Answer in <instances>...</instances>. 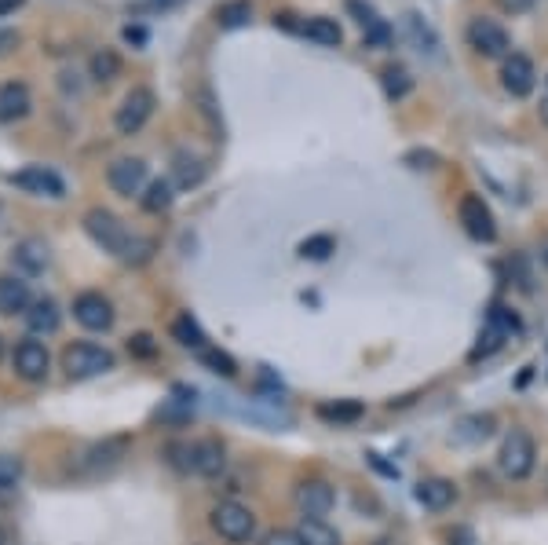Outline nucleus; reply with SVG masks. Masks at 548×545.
<instances>
[{"label": "nucleus", "mask_w": 548, "mask_h": 545, "mask_svg": "<svg viewBox=\"0 0 548 545\" xmlns=\"http://www.w3.org/2000/svg\"><path fill=\"white\" fill-rule=\"evenodd\" d=\"M413 498H417L428 513H443V509H450V505L457 502V487L450 480H443V476H428V480H421L413 487Z\"/></svg>", "instance_id": "15"}, {"label": "nucleus", "mask_w": 548, "mask_h": 545, "mask_svg": "<svg viewBox=\"0 0 548 545\" xmlns=\"http://www.w3.org/2000/svg\"><path fill=\"white\" fill-rule=\"evenodd\" d=\"M497 8L508 11V15H523V11L534 8V0H497Z\"/></svg>", "instance_id": "39"}, {"label": "nucleus", "mask_w": 548, "mask_h": 545, "mask_svg": "<svg viewBox=\"0 0 548 545\" xmlns=\"http://www.w3.org/2000/svg\"><path fill=\"white\" fill-rule=\"evenodd\" d=\"M15 44H19V33H15V30H0V55H8Z\"/></svg>", "instance_id": "41"}, {"label": "nucleus", "mask_w": 548, "mask_h": 545, "mask_svg": "<svg viewBox=\"0 0 548 545\" xmlns=\"http://www.w3.org/2000/svg\"><path fill=\"white\" fill-rule=\"evenodd\" d=\"M209 524L223 542H231V545L253 542V535H256V516H253V509H245L242 502H220L209 513Z\"/></svg>", "instance_id": "4"}, {"label": "nucleus", "mask_w": 548, "mask_h": 545, "mask_svg": "<svg viewBox=\"0 0 548 545\" xmlns=\"http://www.w3.org/2000/svg\"><path fill=\"white\" fill-rule=\"evenodd\" d=\"M508 271H512V282H516V289H523V293H534V271H530V260L523 257V253H516V257L508 260Z\"/></svg>", "instance_id": "35"}, {"label": "nucleus", "mask_w": 548, "mask_h": 545, "mask_svg": "<svg viewBox=\"0 0 548 545\" xmlns=\"http://www.w3.org/2000/svg\"><path fill=\"white\" fill-rule=\"evenodd\" d=\"M172 180H176V187H198V183L205 180V161H201L198 154L180 150V154L172 158Z\"/></svg>", "instance_id": "23"}, {"label": "nucleus", "mask_w": 548, "mask_h": 545, "mask_svg": "<svg viewBox=\"0 0 548 545\" xmlns=\"http://www.w3.org/2000/svg\"><path fill=\"white\" fill-rule=\"evenodd\" d=\"M545 81H548V77H545Z\"/></svg>", "instance_id": "47"}, {"label": "nucleus", "mask_w": 548, "mask_h": 545, "mask_svg": "<svg viewBox=\"0 0 548 545\" xmlns=\"http://www.w3.org/2000/svg\"><path fill=\"white\" fill-rule=\"evenodd\" d=\"M172 337L183 344V348H190V352H205L209 348V337L201 333V326L190 315H180V319H172Z\"/></svg>", "instance_id": "26"}, {"label": "nucleus", "mask_w": 548, "mask_h": 545, "mask_svg": "<svg viewBox=\"0 0 548 545\" xmlns=\"http://www.w3.org/2000/svg\"><path fill=\"white\" fill-rule=\"evenodd\" d=\"M85 231L92 235L95 246H103L106 253L121 257L125 264H143V260L154 253V242H150V238H136L121 224V216H114L110 209H88Z\"/></svg>", "instance_id": "1"}, {"label": "nucleus", "mask_w": 548, "mask_h": 545, "mask_svg": "<svg viewBox=\"0 0 548 545\" xmlns=\"http://www.w3.org/2000/svg\"><path fill=\"white\" fill-rule=\"evenodd\" d=\"M158 4H180V0H158Z\"/></svg>", "instance_id": "46"}, {"label": "nucleus", "mask_w": 548, "mask_h": 545, "mask_svg": "<svg viewBox=\"0 0 548 545\" xmlns=\"http://www.w3.org/2000/svg\"><path fill=\"white\" fill-rule=\"evenodd\" d=\"M22 476V465L19 458H11V454H0V491H11Z\"/></svg>", "instance_id": "36"}, {"label": "nucleus", "mask_w": 548, "mask_h": 545, "mask_svg": "<svg viewBox=\"0 0 548 545\" xmlns=\"http://www.w3.org/2000/svg\"><path fill=\"white\" fill-rule=\"evenodd\" d=\"M402 26H406V37L413 41V48H417V52L439 55V37H435V30L421 19V15H417V11L402 15Z\"/></svg>", "instance_id": "22"}, {"label": "nucleus", "mask_w": 548, "mask_h": 545, "mask_svg": "<svg viewBox=\"0 0 548 545\" xmlns=\"http://www.w3.org/2000/svg\"><path fill=\"white\" fill-rule=\"evenodd\" d=\"M296 509L304 516H315V520H326L337 505V491L329 487L326 480H300L296 483Z\"/></svg>", "instance_id": "9"}, {"label": "nucleus", "mask_w": 548, "mask_h": 545, "mask_svg": "<svg viewBox=\"0 0 548 545\" xmlns=\"http://www.w3.org/2000/svg\"><path fill=\"white\" fill-rule=\"evenodd\" d=\"M26 114H30V88L22 85V81L0 85V125L22 121Z\"/></svg>", "instance_id": "17"}, {"label": "nucleus", "mask_w": 548, "mask_h": 545, "mask_svg": "<svg viewBox=\"0 0 548 545\" xmlns=\"http://www.w3.org/2000/svg\"><path fill=\"white\" fill-rule=\"evenodd\" d=\"M501 85H505L508 96L527 99L534 92V85H538V70H534V63H530L527 55L512 52L505 59V66H501Z\"/></svg>", "instance_id": "11"}, {"label": "nucleus", "mask_w": 548, "mask_h": 545, "mask_svg": "<svg viewBox=\"0 0 548 545\" xmlns=\"http://www.w3.org/2000/svg\"><path fill=\"white\" fill-rule=\"evenodd\" d=\"M227 465V450L220 439H198L194 443V472L198 476H220Z\"/></svg>", "instance_id": "18"}, {"label": "nucleus", "mask_w": 548, "mask_h": 545, "mask_svg": "<svg viewBox=\"0 0 548 545\" xmlns=\"http://www.w3.org/2000/svg\"><path fill=\"white\" fill-rule=\"evenodd\" d=\"M300 37L315 41L318 48H340V41H344L337 19H326V15H315V19L300 22Z\"/></svg>", "instance_id": "21"}, {"label": "nucleus", "mask_w": 548, "mask_h": 545, "mask_svg": "<svg viewBox=\"0 0 548 545\" xmlns=\"http://www.w3.org/2000/svg\"><path fill=\"white\" fill-rule=\"evenodd\" d=\"M406 165H413V169H435V165H439V154H435V150H410V154H406Z\"/></svg>", "instance_id": "37"}, {"label": "nucleus", "mask_w": 548, "mask_h": 545, "mask_svg": "<svg viewBox=\"0 0 548 545\" xmlns=\"http://www.w3.org/2000/svg\"><path fill=\"white\" fill-rule=\"evenodd\" d=\"M19 4H22V0H0V15H4V11H15Z\"/></svg>", "instance_id": "42"}, {"label": "nucleus", "mask_w": 548, "mask_h": 545, "mask_svg": "<svg viewBox=\"0 0 548 545\" xmlns=\"http://www.w3.org/2000/svg\"><path fill=\"white\" fill-rule=\"evenodd\" d=\"M457 216H461L464 235L475 238V242H486V246H490L497 238V220L479 194H464L461 205H457Z\"/></svg>", "instance_id": "7"}, {"label": "nucleus", "mask_w": 548, "mask_h": 545, "mask_svg": "<svg viewBox=\"0 0 548 545\" xmlns=\"http://www.w3.org/2000/svg\"><path fill=\"white\" fill-rule=\"evenodd\" d=\"M154 107H158V99H154V92H150V88H143V85L132 88V92L121 99V107H117L114 129L121 132V136H136V132L150 121Z\"/></svg>", "instance_id": "5"}, {"label": "nucleus", "mask_w": 548, "mask_h": 545, "mask_svg": "<svg viewBox=\"0 0 548 545\" xmlns=\"http://www.w3.org/2000/svg\"><path fill=\"white\" fill-rule=\"evenodd\" d=\"M88 70H92L95 81H114V77L121 74V55H117L114 48H103V52L92 55Z\"/></svg>", "instance_id": "31"}, {"label": "nucleus", "mask_w": 548, "mask_h": 545, "mask_svg": "<svg viewBox=\"0 0 548 545\" xmlns=\"http://www.w3.org/2000/svg\"><path fill=\"white\" fill-rule=\"evenodd\" d=\"M106 183L114 187L121 198H132L147 187V165L139 158H117L110 169H106Z\"/></svg>", "instance_id": "12"}, {"label": "nucleus", "mask_w": 548, "mask_h": 545, "mask_svg": "<svg viewBox=\"0 0 548 545\" xmlns=\"http://www.w3.org/2000/svg\"><path fill=\"white\" fill-rule=\"evenodd\" d=\"M260 545H300V538H296V531H267Z\"/></svg>", "instance_id": "38"}, {"label": "nucleus", "mask_w": 548, "mask_h": 545, "mask_svg": "<svg viewBox=\"0 0 548 545\" xmlns=\"http://www.w3.org/2000/svg\"><path fill=\"white\" fill-rule=\"evenodd\" d=\"M26 326L33 333H55L59 330V304L52 297L44 300H33L30 311H26Z\"/></svg>", "instance_id": "24"}, {"label": "nucleus", "mask_w": 548, "mask_h": 545, "mask_svg": "<svg viewBox=\"0 0 548 545\" xmlns=\"http://www.w3.org/2000/svg\"><path fill=\"white\" fill-rule=\"evenodd\" d=\"M348 11L355 15V22L362 26V37H366V44H377V48H384V44L391 41V26L380 19L373 4H366V0H348Z\"/></svg>", "instance_id": "16"}, {"label": "nucleus", "mask_w": 548, "mask_h": 545, "mask_svg": "<svg viewBox=\"0 0 548 545\" xmlns=\"http://www.w3.org/2000/svg\"><path fill=\"white\" fill-rule=\"evenodd\" d=\"M201 363L209 366L212 374H223V377H234L238 374V366H234V359L227 352H220V348H205V352H201Z\"/></svg>", "instance_id": "34"}, {"label": "nucleus", "mask_w": 548, "mask_h": 545, "mask_svg": "<svg viewBox=\"0 0 548 545\" xmlns=\"http://www.w3.org/2000/svg\"><path fill=\"white\" fill-rule=\"evenodd\" d=\"M494 414H475V417H464L461 428H468V432H461V439H468V443H475V439H486L494 436Z\"/></svg>", "instance_id": "33"}, {"label": "nucleus", "mask_w": 548, "mask_h": 545, "mask_svg": "<svg viewBox=\"0 0 548 545\" xmlns=\"http://www.w3.org/2000/svg\"><path fill=\"white\" fill-rule=\"evenodd\" d=\"M15 260L26 271H44L48 268V246H44L41 238H22L19 246H15Z\"/></svg>", "instance_id": "28"}, {"label": "nucleus", "mask_w": 548, "mask_h": 545, "mask_svg": "<svg viewBox=\"0 0 548 545\" xmlns=\"http://www.w3.org/2000/svg\"><path fill=\"white\" fill-rule=\"evenodd\" d=\"M519 330V322H516V315H508L505 308H494L490 311V322H486V330L479 333V344L472 348V363H479V359H490L494 352H501L505 348V341L512 337V333Z\"/></svg>", "instance_id": "8"}, {"label": "nucleus", "mask_w": 548, "mask_h": 545, "mask_svg": "<svg viewBox=\"0 0 548 545\" xmlns=\"http://www.w3.org/2000/svg\"><path fill=\"white\" fill-rule=\"evenodd\" d=\"M380 85H384V96L388 99H402V96H410V88H413V77L406 66L399 63H391L380 70Z\"/></svg>", "instance_id": "27"}, {"label": "nucleus", "mask_w": 548, "mask_h": 545, "mask_svg": "<svg viewBox=\"0 0 548 545\" xmlns=\"http://www.w3.org/2000/svg\"><path fill=\"white\" fill-rule=\"evenodd\" d=\"M11 363H15V374H19L22 381H44L52 359H48V348H44L41 341H22V344H15Z\"/></svg>", "instance_id": "13"}, {"label": "nucleus", "mask_w": 548, "mask_h": 545, "mask_svg": "<svg viewBox=\"0 0 548 545\" xmlns=\"http://www.w3.org/2000/svg\"><path fill=\"white\" fill-rule=\"evenodd\" d=\"M373 545H402V542H395V538H380V542H373Z\"/></svg>", "instance_id": "45"}, {"label": "nucleus", "mask_w": 548, "mask_h": 545, "mask_svg": "<svg viewBox=\"0 0 548 545\" xmlns=\"http://www.w3.org/2000/svg\"><path fill=\"white\" fill-rule=\"evenodd\" d=\"M326 425H355L366 417V407H362L359 399H329V403H318L315 410Z\"/></svg>", "instance_id": "19"}, {"label": "nucleus", "mask_w": 548, "mask_h": 545, "mask_svg": "<svg viewBox=\"0 0 548 545\" xmlns=\"http://www.w3.org/2000/svg\"><path fill=\"white\" fill-rule=\"evenodd\" d=\"M304 260H329L333 253H337V238L333 235H311L300 242V249H296Z\"/></svg>", "instance_id": "32"}, {"label": "nucleus", "mask_w": 548, "mask_h": 545, "mask_svg": "<svg viewBox=\"0 0 548 545\" xmlns=\"http://www.w3.org/2000/svg\"><path fill=\"white\" fill-rule=\"evenodd\" d=\"M296 538L300 545H340V535L326 520H315V516H304L300 524H296Z\"/></svg>", "instance_id": "25"}, {"label": "nucleus", "mask_w": 548, "mask_h": 545, "mask_svg": "<svg viewBox=\"0 0 548 545\" xmlns=\"http://www.w3.org/2000/svg\"><path fill=\"white\" fill-rule=\"evenodd\" d=\"M172 191H176V187H172L169 180H154V183H147V194H143L139 202H143L147 213H165L172 205V198H176Z\"/></svg>", "instance_id": "30"}, {"label": "nucleus", "mask_w": 548, "mask_h": 545, "mask_svg": "<svg viewBox=\"0 0 548 545\" xmlns=\"http://www.w3.org/2000/svg\"><path fill=\"white\" fill-rule=\"evenodd\" d=\"M541 264H545V268H548V235L541 238Z\"/></svg>", "instance_id": "43"}, {"label": "nucleus", "mask_w": 548, "mask_h": 545, "mask_svg": "<svg viewBox=\"0 0 548 545\" xmlns=\"http://www.w3.org/2000/svg\"><path fill=\"white\" fill-rule=\"evenodd\" d=\"M468 44H472V52L483 55V59H508V52H512V37H508L505 26L494 19L468 22Z\"/></svg>", "instance_id": "6"}, {"label": "nucleus", "mask_w": 548, "mask_h": 545, "mask_svg": "<svg viewBox=\"0 0 548 545\" xmlns=\"http://www.w3.org/2000/svg\"><path fill=\"white\" fill-rule=\"evenodd\" d=\"M74 319L85 326V330H92V333H103V330H110L114 326V304L103 297V293H81V297L74 300Z\"/></svg>", "instance_id": "10"}, {"label": "nucleus", "mask_w": 548, "mask_h": 545, "mask_svg": "<svg viewBox=\"0 0 548 545\" xmlns=\"http://www.w3.org/2000/svg\"><path fill=\"white\" fill-rule=\"evenodd\" d=\"M128 352H136V355H154V344H150L147 333H139V337H132V341H128Z\"/></svg>", "instance_id": "40"}, {"label": "nucleus", "mask_w": 548, "mask_h": 545, "mask_svg": "<svg viewBox=\"0 0 548 545\" xmlns=\"http://www.w3.org/2000/svg\"><path fill=\"white\" fill-rule=\"evenodd\" d=\"M541 121H545V125H548V99H545V103H541Z\"/></svg>", "instance_id": "44"}, {"label": "nucleus", "mask_w": 548, "mask_h": 545, "mask_svg": "<svg viewBox=\"0 0 548 545\" xmlns=\"http://www.w3.org/2000/svg\"><path fill=\"white\" fill-rule=\"evenodd\" d=\"M11 183L26 194H44V198H63V180L55 176L52 169H44V165H30V169H22L11 176Z\"/></svg>", "instance_id": "14"}, {"label": "nucleus", "mask_w": 548, "mask_h": 545, "mask_svg": "<svg viewBox=\"0 0 548 545\" xmlns=\"http://www.w3.org/2000/svg\"><path fill=\"white\" fill-rule=\"evenodd\" d=\"M538 465V443L530 436L527 428H512L497 450V469L505 472L508 480H527L530 472Z\"/></svg>", "instance_id": "2"}, {"label": "nucleus", "mask_w": 548, "mask_h": 545, "mask_svg": "<svg viewBox=\"0 0 548 545\" xmlns=\"http://www.w3.org/2000/svg\"><path fill=\"white\" fill-rule=\"evenodd\" d=\"M253 19V4L249 0H227L216 8V22H220L223 30H238V26H249Z\"/></svg>", "instance_id": "29"}, {"label": "nucleus", "mask_w": 548, "mask_h": 545, "mask_svg": "<svg viewBox=\"0 0 548 545\" xmlns=\"http://www.w3.org/2000/svg\"><path fill=\"white\" fill-rule=\"evenodd\" d=\"M30 308V286L15 275H0V315H19Z\"/></svg>", "instance_id": "20"}, {"label": "nucleus", "mask_w": 548, "mask_h": 545, "mask_svg": "<svg viewBox=\"0 0 548 545\" xmlns=\"http://www.w3.org/2000/svg\"><path fill=\"white\" fill-rule=\"evenodd\" d=\"M63 370L70 381H88V377H99L106 374V370H114V352L103 348V344L77 341L63 352Z\"/></svg>", "instance_id": "3"}]
</instances>
